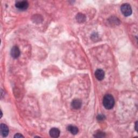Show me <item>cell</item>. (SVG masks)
<instances>
[{
  "label": "cell",
  "instance_id": "6da1fadb",
  "mask_svg": "<svg viewBox=\"0 0 138 138\" xmlns=\"http://www.w3.org/2000/svg\"><path fill=\"white\" fill-rule=\"evenodd\" d=\"M103 103L106 109H112L114 107L115 104V101L113 97L109 94L106 95L103 98Z\"/></svg>",
  "mask_w": 138,
  "mask_h": 138
},
{
  "label": "cell",
  "instance_id": "7c38bea8",
  "mask_svg": "<svg viewBox=\"0 0 138 138\" xmlns=\"http://www.w3.org/2000/svg\"><path fill=\"white\" fill-rule=\"evenodd\" d=\"M96 134L97 135H95V136H96V137H104V136H105L104 133L102 132H98Z\"/></svg>",
  "mask_w": 138,
  "mask_h": 138
},
{
  "label": "cell",
  "instance_id": "9c48e42d",
  "mask_svg": "<svg viewBox=\"0 0 138 138\" xmlns=\"http://www.w3.org/2000/svg\"><path fill=\"white\" fill-rule=\"evenodd\" d=\"M67 130L73 135H76L78 133V128L74 126L69 125L67 127Z\"/></svg>",
  "mask_w": 138,
  "mask_h": 138
},
{
  "label": "cell",
  "instance_id": "52a82bcc",
  "mask_svg": "<svg viewBox=\"0 0 138 138\" xmlns=\"http://www.w3.org/2000/svg\"><path fill=\"white\" fill-rule=\"evenodd\" d=\"M49 134L52 137H58L60 134V131L57 128H52L50 129Z\"/></svg>",
  "mask_w": 138,
  "mask_h": 138
},
{
  "label": "cell",
  "instance_id": "ba28073f",
  "mask_svg": "<svg viewBox=\"0 0 138 138\" xmlns=\"http://www.w3.org/2000/svg\"><path fill=\"white\" fill-rule=\"evenodd\" d=\"M71 106L73 109L75 110L79 109L81 106V102L78 99H74L71 103Z\"/></svg>",
  "mask_w": 138,
  "mask_h": 138
},
{
  "label": "cell",
  "instance_id": "4fadbf2b",
  "mask_svg": "<svg viewBox=\"0 0 138 138\" xmlns=\"http://www.w3.org/2000/svg\"><path fill=\"white\" fill-rule=\"evenodd\" d=\"M24 137V136L22 135L20 133H17L14 136V137Z\"/></svg>",
  "mask_w": 138,
  "mask_h": 138
},
{
  "label": "cell",
  "instance_id": "8992f818",
  "mask_svg": "<svg viewBox=\"0 0 138 138\" xmlns=\"http://www.w3.org/2000/svg\"><path fill=\"white\" fill-rule=\"evenodd\" d=\"M1 135L3 137H6L9 134V128L8 127V126L4 124H1Z\"/></svg>",
  "mask_w": 138,
  "mask_h": 138
},
{
  "label": "cell",
  "instance_id": "5bb4252c",
  "mask_svg": "<svg viewBox=\"0 0 138 138\" xmlns=\"http://www.w3.org/2000/svg\"><path fill=\"white\" fill-rule=\"evenodd\" d=\"M135 129H136V131H137V121L136 122V123H135Z\"/></svg>",
  "mask_w": 138,
  "mask_h": 138
},
{
  "label": "cell",
  "instance_id": "277c9868",
  "mask_svg": "<svg viewBox=\"0 0 138 138\" xmlns=\"http://www.w3.org/2000/svg\"><path fill=\"white\" fill-rule=\"evenodd\" d=\"M11 55L14 58H18L20 55V50L17 46H14L11 50Z\"/></svg>",
  "mask_w": 138,
  "mask_h": 138
},
{
  "label": "cell",
  "instance_id": "5b68a950",
  "mask_svg": "<svg viewBox=\"0 0 138 138\" xmlns=\"http://www.w3.org/2000/svg\"><path fill=\"white\" fill-rule=\"evenodd\" d=\"M95 76L96 78L99 80H102L105 77V72L102 69H98L95 72Z\"/></svg>",
  "mask_w": 138,
  "mask_h": 138
},
{
  "label": "cell",
  "instance_id": "3957f363",
  "mask_svg": "<svg viewBox=\"0 0 138 138\" xmlns=\"http://www.w3.org/2000/svg\"><path fill=\"white\" fill-rule=\"evenodd\" d=\"M15 7L20 10H26L29 7V3L26 1H18L15 4Z\"/></svg>",
  "mask_w": 138,
  "mask_h": 138
},
{
  "label": "cell",
  "instance_id": "7a4b0ae2",
  "mask_svg": "<svg viewBox=\"0 0 138 138\" xmlns=\"http://www.w3.org/2000/svg\"><path fill=\"white\" fill-rule=\"evenodd\" d=\"M121 11L122 14H123L125 16H129L132 13V8L129 4L125 3L123 4L121 6Z\"/></svg>",
  "mask_w": 138,
  "mask_h": 138
},
{
  "label": "cell",
  "instance_id": "8fae6325",
  "mask_svg": "<svg viewBox=\"0 0 138 138\" xmlns=\"http://www.w3.org/2000/svg\"><path fill=\"white\" fill-rule=\"evenodd\" d=\"M97 118L98 121H103L105 119V116L102 114H100L98 115Z\"/></svg>",
  "mask_w": 138,
  "mask_h": 138
},
{
  "label": "cell",
  "instance_id": "30bf717a",
  "mask_svg": "<svg viewBox=\"0 0 138 138\" xmlns=\"http://www.w3.org/2000/svg\"><path fill=\"white\" fill-rule=\"evenodd\" d=\"M85 19H86V17L85 16V15L80 13L77 14V16H76L77 21L79 23H82V22H85Z\"/></svg>",
  "mask_w": 138,
  "mask_h": 138
}]
</instances>
